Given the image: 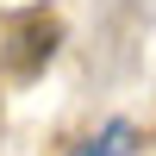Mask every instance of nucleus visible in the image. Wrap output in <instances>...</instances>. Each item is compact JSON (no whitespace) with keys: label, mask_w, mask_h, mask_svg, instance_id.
Segmentation results:
<instances>
[{"label":"nucleus","mask_w":156,"mask_h":156,"mask_svg":"<svg viewBox=\"0 0 156 156\" xmlns=\"http://www.w3.org/2000/svg\"><path fill=\"white\" fill-rule=\"evenodd\" d=\"M131 150H137V125H131V119H106L75 156H131Z\"/></svg>","instance_id":"f03ea898"},{"label":"nucleus","mask_w":156,"mask_h":156,"mask_svg":"<svg viewBox=\"0 0 156 156\" xmlns=\"http://www.w3.org/2000/svg\"><path fill=\"white\" fill-rule=\"evenodd\" d=\"M56 44H62V25H56V19H25L19 31H12L6 75H12V81H37V75H44V62L56 56Z\"/></svg>","instance_id":"f257e3e1"}]
</instances>
